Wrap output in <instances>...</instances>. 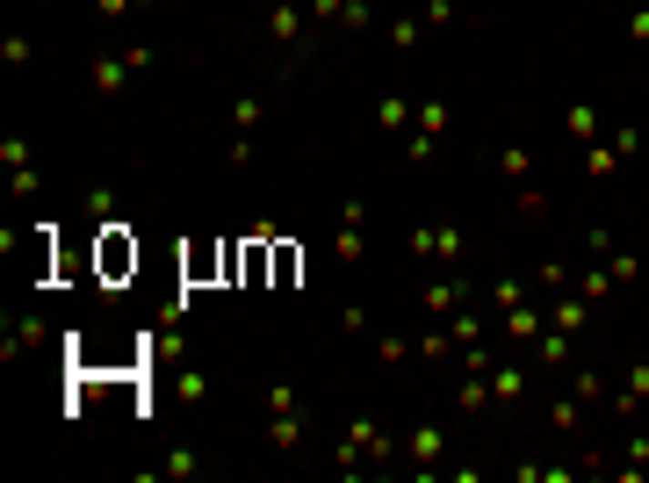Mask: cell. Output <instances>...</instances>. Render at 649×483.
Wrapping results in <instances>:
<instances>
[{"instance_id": "cell-1", "label": "cell", "mask_w": 649, "mask_h": 483, "mask_svg": "<svg viewBox=\"0 0 649 483\" xmlns=\"http://www.w3.org/2000/svg\"><path fill=\"white\" fill-rule=\"evenodd\" d=\"M94 267H101L108 289H116L123 275H137V238H130V224H101V238H94Z\"/></svg>"}, {"instance_id": "cell-2", "label": "cell", "mask_w": 649, "mask_h": 483, "mask_svg": "<svg viewBox=\"0 0 649 483\" xmlns=\"http://www.w3.org/2000/svg\"><path fill=\"white\" fill-rule=\"evenodd\" d=\"M130 73H137V58H130V51H101V58L87 65V87L108 101V95H123V87H130Z\"/></svg>"}, {"instance_id": "cell-3", "label": "cell", "mask_w": 649, "mask_h": 483, "mask_svg": "<svg viewBox=\"0 0 649 483\" xmlns=\"http://www.w3.org/2000/svg\"><path fill=\"white\" fill-rule=\"evenodd\" d=\"M296 36H303V7H296V0H275V7H268V44H275V51H296Z\"/></svg>"}, {"instance_id": "cell-4", "label": "cell", "mask_w": 649, "mask_h": 483, "mask_svg": "<svg viewBox=\"0 0 649 483\" xmlns=\"http://www.w3.org/2000/svg\"><path fill=\"white\" fill-rule=\"evenodd\" d=\"M643 397H649V361H635V368L621 376V389H614V404H606V411H614V418H635V411H643Z\"/></svg>"}, {"instance_id": "cell-5", "label": "cell", "mask_w": 649, "mask_h": 483, "mask_svg": "<svg viewBox=\"0 0 649 483\" xmlns=\"http://www.w3.org/2000/svg\"><path fill=\"white\" fill-rule=\"evenodd\" d=\"M491 397H498V404H520V397H527V368H520V361H491Z\"/></svg>"}, {"instance_id": "cell-6", "label": "cell", "mask_w": 649, "mask_h": 483, "mask_svg": "<svg viewBox=\"0 0 649 483\" xmlns=\"http://www.w3.org/2000/svg\"><path fill=\"white\" fill-rule=\"evenodd\" d=\"M268 448H275V455H296V448H303V418H296V411H268Z\"/></svg>"}, {"instance_id": "cell-7", "label": "cell", "mask_w": 649, "mask_h": 483, "mask_svg": "<svg viewBox=\"0 0 649 483\" xmlns=\"http://www.w3.org/2000/svg\"><path fill=\"white\" fill-rule=\"evenodd\" d=\"M542 332H549V325H542V310H534V303H512V310H505V339H520V347H527V339H542Z\"/></svg>"}, {"instance_id": "cell-8", "label": "cell", "mask_w": 649, "mask_h": 483, "mask_svg": "<svg viewBox=\"0 0 649 483\" xmlns=\"http://www.w3.org/2000/svg\"><path fill=\"white\" fill-rule=\"evenodd\" d=\"M411 116H419V108H411L404 95H382V101H375V130H411Z\"/></svg>"}, {"instance_id": "cell-9", "label": "cell", "mask_w": 649, "mask_h": 483, "mask_svg": "<svg viewBox=\"0 0 649 483\" xmlns=\"http://www.w3.org/2000/svg\"><path fill=\"white\" fill-rule=\"evenodd\" d=\"M563 130H570L577 145H592V137H599V108H592V101H577V108H563Z\"/></svg>"}, {"instance_id": "cell-10", "label": "cell", "mask_w": 649, "mask_h": 483, "mask_svg": "<svg viewBox=\"0 0 649 483\" xmlns=\"http://www.w3.org/2000/svg\"><path fill=\"white\" fill-rule=\"evenodd\" d=\"M498 174H505V181H527V174H534V152H527V145H498Z\"/></svg>"}, {"instance_id": "cell-11", "label": "cell", "mask_w": 649, "mask_h": 483, "mask_svg": "<svg viewBox=\"0 0 649 483\" xmlns=\"http://www.w3.org/2000/svg\"><path fill=\"white\" fill-rule=\"evenodd\" d=\"M441 448H448V433H441V426H419V433H411V462H419V469H426V462H441Z\"/></svg>"}, {"instance_id": "cell-12", "label": "cell", "mask_w": 649, "mask_h": 483, "mask_svg": "<svg viewBox=\"0 0 649 483\" xmlns=\"http://www.w3.org/2000/svg\"><path fill=\"white\" fill-rule=\"evenodd\" d=\"M455 404H462V411H491V404H498V397H491V376H462Z\"/></svg>"}, {"instance_id": "cell-13", "label": "cell", "mask_w": 649, "mask_h": 483, "mask_svg": "<svg viewBox=\"0 0 649 483\" xmlns=\"http://www.w3.org/2000/svg\"><path fill=\"white\" fill-rule=\"evenodd\" d=\"M534 354H542V368H563V361H570V332H556V325H549V332L534 339Z\"/></svg>"}, {"instance_id": "cell-14", "label": "cell", "mask_w": 649, "mask_h": 483, "mask_svg": "<svg viewBox=\"0 0 649 483\" xmlns=\"http://www.w3.org/2000/svg\"><path fill=\"white\" fill-rule=\"evenodd\" d=\"M599 260H606V275H614V289H628V282L643 275V260H635V253H614V246H606Z\"/></svg>"}, {"instance_id": "cell-15", "label": "cell", "mask_w": 649, "mask_h": 483, "mask_svg": "<svg viewBox=\"0 0 649 483\" xmlns=\"http://www.w3.org/2000/svg\"><path fill=\"white\" fill-rule=\"evenodd\" d=\"M448 339H455V347H476V339H483V317H476V310H455V317H448Z\"/></svg>"}, {"instance_id": "cell-16", "label": "cell", "mask_w": 649, "mask_h": 483, "mask_svg": "<svg viewBox=\"0 0 649 483\" xmlns=\"http://www.w3.org/2000/svg\"><path fill=\"white\" fill-rule=\"evenodd\" d=\"M570 397H577V404H614V389L599 383L592 368H577V383H570Z\"/></svg>"}, {"instance_id": "cell-17", "label": "cell", "mask_w": 649, "mask_h": 483, "mask_svg": "<svg viewBox=\"0 0 649 483\" xmlns=\"http://www.w3.org/2000/svg\"><path fill=\"white\" fill-rule=\"evenodd\" d=\"M549 426H556V433H577V426H584V404H577V397L549 404Z\"/></svg>"}, {"instance_id": "cell-18", "label": "cell", "mask_w": 649, "mask_h": 483, "mask_svg": "<svg viewBox=\"0 0 649 483\" xmlns=\"http://www.w3.org/2000/svg\"><path fill=\"white\" fill-rule=\"evenodd\" d=\"M577 296H584V303H599V296H614V275H606V267H584V275H577Z\"/></svg>"}, {"instance_id": "cell-19", "label": "cell", "mask_w": 649, "mask_h": 483, "mask_svg": "<svg viewBox=\"0 0 649 483\" xmlns=\"http://www.w3.org/2000/svg\"><path fill=\"white\" fill-rule=\"evenodd\" d=\"M0 166L7 174H29V137H0Z\"/></svg>"}, {"instance_id": "cell-20", "label": "cell", "mask_w": 649, "mask_h": 483, "mask_svg": "<svg viewBox=\"0 0 649 483\" xmlns=\"http://www.w3.org/2000/svg\"><path fill=\"white\" fill-rule=\"evenodd\" d=\"M433 231H441V238H433V260H462V231H455V224H433Z\"/></svg>"}, {"instance_id": "cell-21", "label": "cell", "mask_w": 649, "mask_h": 483, "mask_svg": "<svg viewBox=\"0 0 649 483\" xmlns=\"http://www.w3.org/2000/svg\"><path fill=\"white\" fill-rule=\"evenodd\" d=\"M0 58H7V65H15V73H22V65H29V58H36V44H29V36H0Z\"/></svg>"}, {"instance_id": "cell-22", "label": "cell", "mask_w": 649, "mask_h": 483, "mask_svg": "<svg viewBox=\"0 0 649 483\" xmlns=\"http://www.w3.org/2000/svg\"><path fill=\"white\" fill-rule=\"evenodd\" d=\"M419 130L441 137V130H448V101H419Z\"/></svg>"}, {"instance_id": "cell-23", "label": "cell", "mask_w": 649, "mask_h": 483, "mask_svg": "<svg viewBox=\"0 0 649 483\" xmlns=\"http://www.w3.org/2000/svg\"><path fill=\"white\" fill-rule=\"evenodd\" d=\"M332 253H340V267H354V260H361V224H347V231L332 238Z\"/></svg>"}, {"instance_id": "cell-24", "label": "cell", "mask_w": 649, "mask_h": 483, "mask_svg": "<svg viewBox=\"0 0 649 483\" xmlns=\"http://www.w3.org/2000/svg\"><path fill=\"white\" fill-rule=\"evenodd\" d=\"M621 159H628V152H621V145H592V174H599V181H606V174H614V166H621Z\"/></svg>"}, {"instance_id": "cell-25", "label": "cell", "mask_w": 649, "mask_h": 483, "mask_svg": "<svg viewBox=\"0 0 649 483\" xmlns=\"http://www.w3.org/2000/svg\"><path fill=\"white\" fill-rule=\"evenodd\" d=\"M404 354H411V339H397V332H390V339H375V361H382V368H397Z\"/></svg>"}, {"instance_id": "cell-26", "label": "cell", "mask_w": 649, "mask_h": 483, "mask_svg": "<svg viewBox=\"0 0 649 483\" xmlns=\"http://www.w3.org/2000/svg\"><path fill=\"white\" fill-rule=\"evenodd\" d=\"M448 354H455L448 332H426V339H419V361H448Z\"/></svg>"}, {"instance_id": "cell-27", "label": "cell", "mask_w": 649, "mask_h": 483, "mask_svg": "<svg viewBox=\"0 0 649 483\" xmlns=\"http://www.w3.org/2000/svg\"><path fill=\"white\" fill-rule=\"evenodd\" d=\"M253 123H260V101L246 95V101H238V108H231V130H238V137H253Z\"/></svg>"}, {"instance_id": "cell-28", "label": "cell", "mask_w": 649, "mask_h": 483, "mask_svg": "<svg viewBox=\"0 0 649 483\" xmlns=\"http://www.w3.org/2000/svg\"><path fill=\"white\" fill-rule=\"evenodd\" d=\"M491 303H498V310H512V303H527V282H512V275H505V282L491 289Z\"/></svg>"}, {"instance_id": "cell-29", "label": "cell", "mask_w": 649, "mask_h": 483, "mask_svg": "<svg viewBox=\"0 0 649 483\" xmlns=\"http://www.w3.org/2000/svg\"><path fill=\"white\" fill-rule=\"evenodd\" d=\"M87 209L101 216V224H116V188H94V195H87Z\"/></svg>"}, {"instance_id": "cell-30", "label": "cell", "mask_w": 649, "mask_h": 483, "mask_svg": "<svg viewBox=\"0 0 649 483\" xmlns=\"http://www.w3.org/2000/svg\"><path fill=\"white\" fill-rule=\"evenodd\" d=\"M268 411H296V383H268Z\"/></svg>"}, {"instance_id": "cell-31", "label": "cell", "mask_w": 649, "mask_h": 483, "mask_svg": "<svg viewBox=\"0 0 649 483\" xmlns=\"http://www.w3.org/2000/svg\"><path fill=\"white\" fill-rule=\"evenodd\" d=\"M455 22V0H426V29H448Z\"/></svg>"}, {"instance_id": "cell-32", "label": "cell", "mask_w": 649, "mask_h": 483, "mask_svg": "<svg viewBox=\"0 0 649 483\" xmlns=\"http://www.w3.org/2000/svg\"><path fill=\"white\" fill-rule=\"evenodd\" d=\"M390 44H397V51H411V44H419V22H411V15H404V22H390Z\"/></svg>"}, {"instance_id": "cell-33", "label": "cell", "mask_w": 649, "mask_h": 483, "mask_svg": "<svg viewBox=\"0 0 649 483\" xmlns=\"http://www.w3.org/2000/svg\"><path fill=\"white\" fill-rule=\"evenodd\" d=\"M289 275H296V246H281V238H275V282H289Z\"/></svg>"}, {"instance_id": "cell-34", "label": "cell", "mask_w": 649, "mask_h": 483, "mask_svg": "<svg viewBox=\"0 0 649 483\" xmlns=\"http://www.w3.org/2000/svg\"><path fill=\"white\" fill-rule=\"evenodd\" d=\"M340 22H347V29H369V0H347V7H340Z\"/></svg>"}, {"instance_id": "cell-35", "label": "cell", "mask_w": 649, "mask_h": 483, "mask_svg": "<svg viewBox=\"0 0 649 483\" xmlns=\"http://www.w3.org/2000/svg\"><path fill=\"white\" fill-rule=\"evenodd\" d=\"M101 7V22H123V15H137V0H94Z\"/></svg>"}, {"instance_id": "cell-36", "label": "cell", "mask_w": 649, "mask_h": 483, "mask_svg": "<svg viewBox=\"0 0 649 483\" xmlns=\"http://www.w3.org/2000/svg\"><path fill=\"white\" fill-rule=\"evenodd\" d=\"M628 36H635V44H649V7L635 15V22H628Z\"/></svg>"}, {"instance_id": "cell-37", "label": "cell", "mask_w": 649, "mask_h": 483, "mask_svg": "<svg viewBox=\"0 0 649 483\" xmlns=\"http://www.w3.org/2000/svg\"><path fill=\"white\" fill-rule=\"evenodd\" d=\"M268 7H275V0H268Z\"/></svg>"}]
</instances>
